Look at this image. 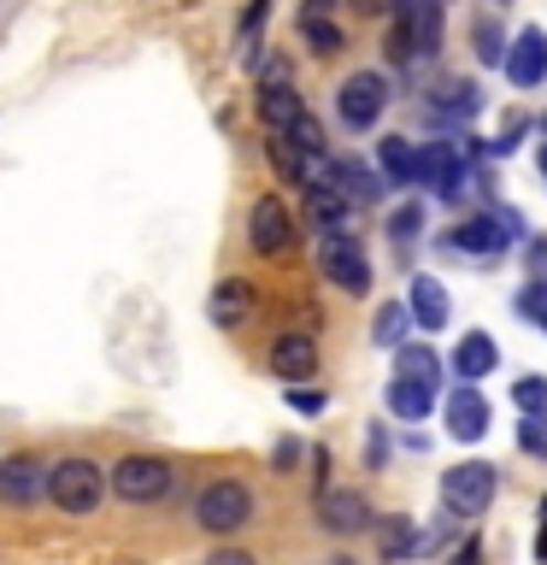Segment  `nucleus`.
<instances>
[{
	"instance_id": "obj_31",
	"label": "nucleus",
	"mask_w": 547,
	"mask_h": 565,
	"mask_svg": "<svg viewBox=\"0 0 547 565\" xmlns=\"http://www.w3.org/2000/svg\"><path fill=\"white\" fill-rule=\"evenodd\" d=\"M418 230H423V206L418 201H406V206L388 212V236H395V242H418Z\"/></svg>"
},
{
	"instance_id": "obj_42",
	"label": "nucleus",
	"mask_w": 547,
	"mask_h": 565,
	"mask_svg": "<svg viewBox=\"0 0 547 565\" xmlns=\"http://www.w3.org/2000/svg\"><path fill=\"white\" fill-rule=\"evenodd\" d=\"M494 7H506V0H494Z\"/></svg>"
},
{
	"instance_id": "obj_18",
	"label": "nucleus",
	"mask_w": 547,
	"mask_h": 565,
	"mask_svg": "<svg viewBox=\"0 0 547 565\" xmlns=\"http://www.w3.org/2000/svg\"><path fill=\"white\" fill-rule=\"evenodd\" d=\"M347 218H353V206L330 183L307 189V224L318 230V236H347Z\"/></svg>"
},
{
	"instance_id": "obj_25",
	"label": "nucleus",
	"mask_w": 547,
	"mask_h": 565,
	"mask_svg": "<svg viewBox=\"0 0 547 565\" xmlns=\"http://www.w3.org/2000/svg\"><path fill=\"white\" fill-rule=\"evenodd\" d=\"M430 406H436V388H423L412 377H388V413L395 418L418 424V418H430Z\"/></svg>"
},
{
	"instance_id": "obj_38",
	"label": "nucleus",
	"mask_w": 547,
	"mask_h": 565,
	"mask_svg": "<svg viewBox=\"0 0 547 565\" xmlns=\"http://www.w3.org/2000/svg\"><path fill=\"white\" fill-rule=\"evenodd\" d=\"M476 559H483V542H465V547L453 554V565H476Z\"/></svg>"
},
{
	"instance_id": "obj_43",
	"label": "nucleus",
	"mask_w": 547,
	"mask_h": 565,
	"mask_svg": "<svg viewBox=\"0 0 547 565\" xmlns=\"http://www.w3.org/2000/svg\"><path fill=\"white\" fill-rule=\"evenodd\" d=\"M541 330H547V318H541Z\"/></svg>"
},
{
	"instance_id": "obj_7",
	"label": "nucleus",
	"mask_w": 547,
	"mask_h": 565,
	"mask_svg": "<svg viewBox=\"0 0 547 565\" xmlns=\"http://www.w3.org/2000/svg\"><path fill=\"white\" fill-rule=\"evenodd\" d=\"M112 489L124 494V501H136V507H153V501L171 494V466L153 459V454H130V459L112 466Z\"/></svg>"
},
{
	"instance_id": "obj_40",
	"label": "nucleus",
	"mask_w": 547,
	"mask_h": 565,
	"mask_svg": "<svg viewBox=\"0 0 547 565\" xmlns=\"http://www.w3.org/2000/svg\"><path fill=\"white\" fill-rule=\"evenodd\" d=\"M541 524H547V501H541Z\"/></svg>"
},
{
	"instance_id": "obj_4",
	"label": "nucleus",
	"mask_w": 547,
	"mask_h": 565,
	"mask_svg": "<svg viewBox=\"0 0 547 565\" xmlns=\"http://www.w3.org/2000/svg\"><path fill=\"white\" fill-rule=\"evenodd\" d=\"M100 494H106V477L95 459H60V466H47V501L60 507V512H95L100 507Z\"/></svg>"
},
{
	"instance_id": "obj_35",
	"label": "nucleus",
	"mask_w": 547,
	"mask_h": 565,
	"mask_svg": "<svg viewBox=\"0 0 547 565\" xmlns=\"http://www.w3.org/2000/svg\"><path fill=\"white\" fill-rule=\"evenodd\" d=\"M289 406H294V413H324V395H318V388H294L289 383Z\"/></svg>"
},
{
	"instance_id": "obj_27",
	"label": "nucleus",
	"mask_w": 547,
	"mask_h": 565,
	"mask_svg": "<svg viewBox=\"0 0 547 565\" xmlns=\"http://www.w3.org/2000/svg\"><path fill=\"white\" fill-rule=\"evenodd\" d=\"M300 35H307L312 53H335V47H342V24H330L324 12H300Z\"/></svg>"
},
{
	"instance_id": "obj_36",
	"label": "nucleus",
	"mask_w": 547,
	"mask_h": 565,
	"mask_svg": "<svg viewBox=\"0 0 547 565\" xmlns=\"http://www.w3.org/2000/svg\"><path fill=\"white\" fill-rule=\"evenodd\" d=\"M206 565H259V559L247 554V547H218V554H212Z\"/></svg>"
},
{
	"instance_id": "obj_19",
	"label": "nucleus",
	"mask_w": 547,
	"mask_h": 565,
	"mask_svg": "<svg viewBox=\"0 0 547 565\" xmlns=\"http://www.w3.org/2000/svg\"><path fill=\"white\" fill-rule=\"evenodd\" d=\"M330 189L335 194H342V201L347 206H371V201H377V194H383V183H377V177H371L365 166H360V159H335V166H330Z\"/></svg>"
},
{
	"instance_id": "obj_23",
	"label": "nucleus",
	"mask_w": 547,
	"mask_h": 565,
	"mask_svg": "<svg viewBox=\"0 0 547 565\" xmlns=\"http://www.w3.org/2000/svg\"><path fill=\"white\" fill-rule=\"evenodd\" d=\"M476 106H483V95L465 83V77H453V83H441L436 88V100H430V118L436 124H459V118H471Z\"/></svg>"
},
{
	"instance_id": "obj_37",
	"label": "nucleus",
	"mask_w": 547,
	"mask_h": 565,
	"mask_svg": "<svg viewBox=\"0 0 547 565\" xmlns=\"http://www.w3.org/2000/svg\"><path fill=\"white\" fill-rule=\"evenodd\" d=\"M353 7H360L365 18H383V12H395V7H400V0H353Z\"/></svg>"
},
{
	"instance_id": "obj_5",
	"label": "nucleus",
	"mask_w": 547,
	"mask_h": 565,
	"mask_svg": "<svg viewBox=\"0 0 547 565\" xmlns=\"http://www.w3.org/2000/svg\"><path fill=\"white\" fill-rule=\"evenodd\" d=\"M512 236H524L518 212H476V218H465L459 230H448V247L465 259H501Z\"/></svg>"
},
{
	"instance_id": "obj_45",
	"label": "nucleus",
	"mask_w": 547,
	"mask_h": 565,
	"mask_svg": "<svg viewBox=\"0 0 547 565\" xmlns=\"http://www.w3.org/2000/svg\"><path fill=\"white\" fill-rule=\"evenodd\" d=\"M335 565H347V559H335Z\"/></svg>"
},
{
	"instance_id": "obj_2",
	"label": "nucleus",
	"mask_w": 547,
	"mask_h": 565,
	"mask_svg": "<svg viewBox=\"0 0 547 565\" xmlns=\"http://www.w3.org/2000/svg\"><path fill=\"white\" fill-rule=\"evenodd\" d=\"M494 466L489 459H459V466L441 471V507L453 512V519H483L489 501H494Z\"/></svg>"
},
{
	"instance_id": "obj_33",
	"label": "nucleus",
	"mask_w": 547,
	"mask_h": 565,
	"mask_svg": "<svg viewBox=\"0 0 547 565\" xmlns=\"http://www.w3.org/2000/svg\"><path fill=\"white\" fill-rule=\"evenodd\" d=\"M448 542H453V519H441L436 530H423L412 542V554H448Z\"/></svg>"
},
{
	"instance_id": "obj_29",
	"label": "nucleus",
	"mask_w": 547,
	"mask_h": 565,
	"mask_svg": "<svg viewBox=\"0 0 547 565\" xmlns=\"http://www.w3.org/2000/svg\"><path fill=\"white\" fill-rule=\"evenodd\" d=\"M412 519H388L383 530H377V547H383V559H406L412 554Z\"/></svg>"
},
{
	"instance_id": "obj_12",
	"label": "nucleus",
	"mask_w": 547,
	"mask_h": 565,
	"mask_svg": "<svg viewBox=\"0 0 547 565\" xmlns=\"http://www.w3.org/2000/svg\"><path fill=\"white\" fill-rule=\"evenodd\" d=\"M318 524L330 536H360V530H371V501L360 489H324L318 494Z\"/></svg>"
},
{
	"instance_id": "obj_22",
	"label": "nucleus",
	"mask_w": 547,
	"mask_h": 565,
	"mask_svg": "<svg viewBox=\"0 0 547 565\" xmlns=\"http://www.w3.org/2000/svg\"><path fill=\"white\" fill-rule=\"evenodd\" d=\"M494 365H501V348H494L483 330H476V335H465V342L453 348V371H459V377H465L471 388H476V377H489Z\"/></svg>"
},
{
	"instance_id": "obj_28",
	"label": "nucleus",
	"mask_w": 547,
	"mask_h": 565,
	"mask_svg": "<svg viewBox=\"0 0 547 565\" xmlns=\"http://www.w3.org/2000/svg\"><path fill=\"white\" fill-rule=\"evenodd\" d=\"M406 324H412L406 307H400V300H388V307H377V330H371V335H377V348H400L406 342Z\"/></svg>"
},
{
	"instance_id": "obj_20",
	"label": "nucleus",
	"mask_w": 547,
	"mask_h": 565,
	"mask_svg": "<svg viewBox=\"0 0 547 565\" xmlns=\"http://www.w3.org/2000/svg\"><path fill=\"white\" fill-rule=\"evenodd\" d=\"M448 289H441V282L436 277H418L412 282V300H406V318H412V324L418 330H441V324H448Z\"/></svg>"
},
{
	"instance_id": "obj_1",
	"label": "nucleus",
	"mask_w": 547,
	"mask_h": 565,
	"mask_svg": "<svg viewBox=\"0 0 547 565\" xmlns=\"http://www.w3.org/2000/svg\"><path fill=\"white\" fill-rule=\"evenodd\" d=\"M194 524L212 530V536H236L242 524H254V489L236 483V477H218L194 494Z\"/></svg>"
},
{
	"instance_id": "obj_9",
	"label": "nucleus",
	"mask_w": 547,
	"mask_h": 565,
	"mask_svg": "<svg viewBox=\"0 0 547 565\" xmlns=\"http://www.w3.org/2000/svg\"><path fill=\"white\" fill-rule=\"evenodd\" d=\"M318 271H324L342 295H365L371 289V265H365V254H360L353 236H324V247H318Z\"/></svg>"
},
{
	"instance_id": "obj_10",
	"label": "nucleus",
	"mask_w": 547,
	"mask_h": 565,
	"mask_svg": "<svg viewBox=\"0 0 547 565\" xmlns=\"http://www.w3.org/2000/svg\"><path fill=\"white\" fill-rule=\"evenodd\" d=\"M259 118H265V130L282 136V130H294V118H307V100L294 95V83H289V71L271 65L265 71V83H259Z\"/></svg>"
},
{
	"instance_id": "obj_34",
	"label": "nucleus",
	"mask_w": 547,
	"mask_h": 565,
	"mask_svg": "<svg viewBox=\"0 0 547 565\" xmlns=\"http://www.w3.org/2000/svg\"><path fill=\"white\" fill-rule=\"evenodd\" d=\"M518 312H524V318H547V277H536V282L518 295Z\"/></svg>"
},
{
	"instance_id": "obj_32",
	"label": "nucleus",
	"mask_w": 547,
	"mask_h": 565,
	"mask_svg": "<svg viewBox=\"0 0 547 565\" xmlns=\"http://www.w3.org/2000/svg\"><path fill=\"white\" fill-rule=\"evenodd\" d=\"M518 448L529 459H547V418H524L518 424Z\"/></svg>"
},
{
	"instance_id": "obj_26",
	"label": "nucleus",
	"mask_w": 547,
	"mask_h": 565,
	"mask_svg": "<svg viewBox=\"0 0 547 565\" xmlns=\"http://www.w3.org/2000/svg\"><path fill=\"white\" fill-rule=\"evenodd\" d=\"M471 53L483 65H501L506 60V30L494 24V18H476V24H471Z\"/></svg>"
},
{
	"instance_id": "obj_11",
	"label": "nucleus",
	"mask_w": 547,
	"mask_h": 565,
	"mask_svg": "<svg viewBox=\"0 0 547 565\" xmlns=\"http://www.w3.org/2000/svg\"><path fill=\"white\" fill-rule=\"evenodd\" d=\"M501 65H506V83H512V88H536V83H547V30L512 35Z\"/></svg>"
},
{
	"instance_id": "obj_30",
	"label": "nucleus",
	"mask_w": 547,
	"mask_h": 565,
	"mask_svg": "<svg viewBox=\"0 0 547 565\" xmlns=\"http://www.w3.org/2000/svg\"><path fill=\"white\" fill-rule=\"evenodd\" d=\"M512 401L524 406V418H547V377H518L512 383Z\"/></svg>"
},
{
	"instance_id": "obj_41",
	"label": "nucleus",
	"mask_w": 547,
	"mask_h": 565,
	"mask_svg": "<svg viewBox=\"0 0 547 565\" xmlns=\"http://www.w3.org/2000/svg\"><path fill=\"white\" fill-rule=\"evenodd\" d=\"M541 171H547V153H541Z\"/></svg>"
},
{
	"instance_id": "obj_15",
	"label": "nucleus",
	"mask_w": 547,
	"mask_h": 565,
	"mask_svg": "<svg viewBox=\"0 0 547 565\" xmlns=\"http://www.w3.org/2000/svg\"><path fill=\"white\" fill-rule=\"evenodd\" d=\"M489 395H483V388H459V395L448 401V436H459V441H483L489 436Z\"/></svg>"
},
{
	"instance_id": "obj_3",
	"label": "nucleus",
	"mask_w": 547,
	"mask_h": 565,
	"mask_svg": "<svg viewBox=\"0 0 547 565\" xmlns=\"http://www.w3.org/2000/svg\"><path fill=\"white\" fill-rule=\"evenodd\" d=\"M471 159H476V148H471V136H448V141H436L430 153H423V177L418 183H430L436 189V201H465L471 194Z\"/></svg>"
},
{
	"instance_id": "obj_44",
	"label": "nucleus",
	"mask_w": 547,
	"mask_h": 565,
	"mask_svg": "<svg viewBox=\"0 0 547 565\" xmlns=\"http://www.w3.org/2000/svg\"><path fill=\"white\" fill-rule=\"evenodd\" d=\"M541 130H547V118H541Z\"/></svg>"
},
{
	"instance_id": "obj_21",
	"label": "nucleus",
	"mask_w": 547,
	"mask_h": 565,
	"mask_svg": "<svg viewBox=\"0 0 547 565\" xmlns=\"http://www.w3.org/2000/svg\"><path fill=\"white\" fill-rule=\"evenodd\" d=\"M206 312H212V324H218V330H236L242 318L254 312V289H247L242 277H224L218 289H212V307Z\"/></svg>"
},
{
	"instance_id": "obj_6",
	"label": "nucleus",
	"mask_w": 547,
	"mask_h": 565,
	"mask_svg": "<svg viewBox=\"0 0 547 565\" xmlns=\"http://www.w3.org/2000/svg\"><path fill=\"white\" fill-rule=\"evenodd\" d=\"M388 106V77L383 71H353V77L335 88V118L347 124V130H371V124L383 118Z\"/></svg>"
},
{
	"instance_id": "obj_17",
	"label": "nucleus",
	"mask_w": 547,
	"mask_h": 565,
	"mask_svg": "<svg viewBox=\"0 0 547 565\" xmlns=\"http://www.w3.org/2000/svg\"><path fill=\"white\" fill-rule=\"evenodd\" d=\"M377 166H383V177H388V189H412L418 177H423V153H418L406 136H388L383 148H377Z\"/></svg>"
},
{
	"instance_id": "obj_39",
	"label": "nucleus",
	"mask_w": 547,
	"mask_h": 565,
	"mask_svg": "<svg viewBox=\"0 0 547 565\" xmlns=\"http://www.w3.org/2000/svg\"><path fill=\"white\" fill-rule=\"evenodd\" d=\"M529 265H536V277H547V242H529Z\"/></svg>"
},
{
	"instance_id": "obj_14",
	"label": "nucleus",
	"mask_w": 547,
	"mask_h": 565,
	"mask_svg": "<svg viewBox=\"0 0 547 565\" xmlns=\"http://www.w3.org/2000/svg\"><path fill=\"white\" fill-rule=\"evenodd\" d=\"M289 242H294L289 206H282L277 194H265V201L254 206V247H259L265 259H277V254H289Z\"/></svg>"
},
{
	"instance_id": "obj_24",
	"label": "nucleus",
	"mask_w": 547,
	"mask_h": 565,
	"mask_svg": "<svg viewBox=\"0 0 547 565\" xmlns=\"http://www.w3.org/2000/svg\"><path fill=\"white\" fill-rule=\"evenodd\" d=\"M395 377H412V383H423V388H436L441 353H436L430 342H400V348H395Z\"/></svg>"
},
{
	"instance_id": "obj_13",
	"label": "nucleus",
	"mask_w": 547,
	"mask_h": 565,
	"mask_svg": "<svg viewBox=\"0 0 547 565\" xmlns=\"http://www.w3.org/2000/svg\"><path fill=\"white\" fill-rule=\"evenodd\" d=\"M47 494V466L35 454H18L0 466V501H12V507H30V501H42Z\"/></svg>"
},
{
	"instance_id": "obj_16",
	"label": "nucleus",
	"mask_w": 547,
	"mask_h": 565,
	"mask_svg": "<svg viewBox=\"0 0 547 565\" xmlns=\"http://www.w3.org/2000/svg\"><path fill=\"white\" fill-rule=\"evenodd\" d=\"M271 371H277V377H294V383L312 377V371H318V342L307 330H282L271 342Z\"/></svg>"
},
{
	"instance_id": "obj_8",
	"label": "nucleus",
	"mask_w": 547,
	"mask_h": 565,
	"mask_svg": "<svg viewBox=\"0 0 547 565\" xmlns=\"http://www.w3.org/2000/svg\"><path fill=\"white\" fill-rule=\"evenodd\" d=\"M441 18H448V0H400L395 7V30H400V42L412 60L441 47Z\"/></svg>"
}]
</instances>
